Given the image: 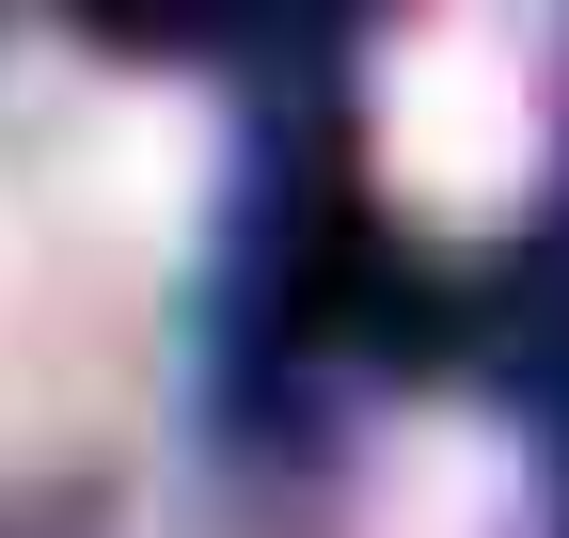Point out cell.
Listing matches in <instances>:
<instances>
[{"mask_svg":"<svg viewBox=\"0 0 569 538\" xmlns=\"http://www.w3.org/2000/svg\"><path fill=\"white\" fill-rule=\"evenodd\" d=\"M380 159L427 222H490L538 159V111H522V63L490 32H427L396 48V96H380Z\"/></svg>","mask_w":569,"mask_h":538,"instance_id":"cell-1","label":"cell"}]
</instances>
